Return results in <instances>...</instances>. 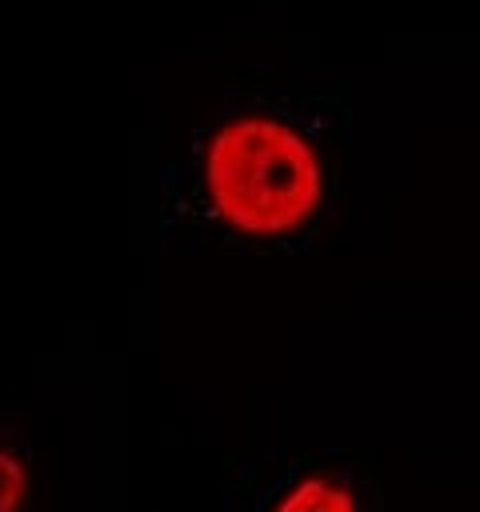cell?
Returning a JSON list of instances; mask_svg holds the SVG:
<instances>
[{"label": "cell", "instance_id": "3", "mask_svg": "<svg viewBox=\"0 0 480 512\" xmlns=\"http://www.w3.org/2000/svg\"><path fill=\"white\" fill-rule=\"evenodd\" d=\"M32 508V440L20 424L0 420V512Z\"/></svg>", "mask_w": 480, "mask_h": 512}, {"label": "cell", "instance_id": "2", "mask_svg": "<svg viewBox=\"0 0 480 512\" xmlns=\"http://www.w3.org/2000/svg\"><path fill=\"white\" fill-rule=\"evenodd\" d=\"M228 512H384V500L348 448H268L232 472Z\"/></svg>", "mask_w": 480, "mask_h": 512}, {"label": "cell", "instance_id": "4", "mask_svg": "<svg viewBox=\"0 0 480 512\" xmlns=\"http://www.w3.org/2000/svg\"><path fill=\"white\" fill-rule=\"evenodd\" d=\"M124 512H136V508H124Z\"/></svg>", "mask_w": 480, "mask_h": 512}, {"label": "cell", "instance_id": "1", "mask_svg": "<svg viewBox=\"0 0 480 512\" xmlns=\"http://www.w3.org/2000/svg\"><path fill=\"white\" fill-rule=\"evenodd\" d=\"M348 104L332 88L240 84L160 164L164 252L296 256L340 220Z\"/></svg>", "mask_w": 480, "mask_h": 512}]
</instances>
